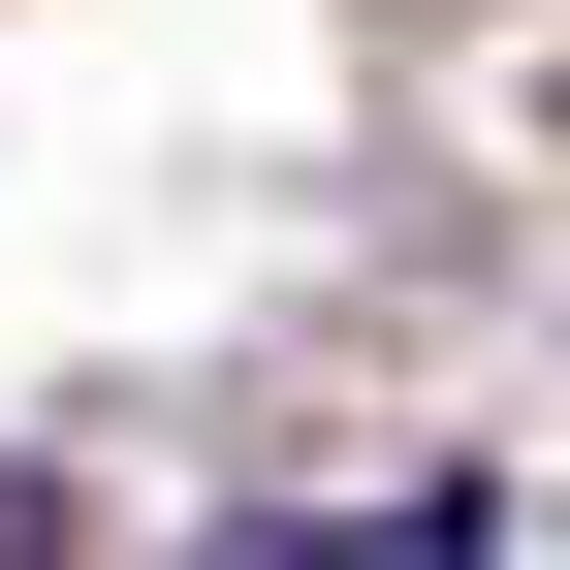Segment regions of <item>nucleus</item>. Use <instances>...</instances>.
<instances>
[{
    "mask_svg": "<svg viewBox=\"0 0 570 570\" xmlns=\"http://www.w3.org/2000/svg\"><path fill=\"white\" fill-rule=\"evenodd\" d=\"M348 570H508V508H475V475H412V508H348Z\"/></svg>",
    "mask_w": 570,
    "mask_h": 570,
    "instance_id": "obj_1",
    "label": "nucleus"
},
{
    "mask_svg": "<svg viewBox=\"0 0 570 570\" xmlns=\"http://www.w3.org/2000/svg\"><path fill=\"white\" fill-rule=\"evenodd\" d=\"M0 570H63V475H32V444H0Z\"/></svg>",
    "mask_w": 570,
    "mask_h": 570,
    "instance_id": "obj_2",
    "label": "nucleus"
},
{
    "mask_svg": "<svg viewBox=\"0 0 570 570\" xmlns=\"http://www.w3.org/2000/svg\"><path fill=\"white\" fill-rule=\"evenodd\" d=\"M223 570H285V539H223Z\"/></svg>",
    "mask_w": 570,
    "mask_h": 570,
    "instance_id": "obj_3",
    "label": "nucleus"
}]
</instances>
